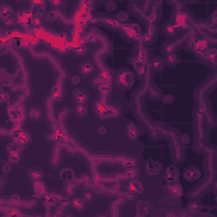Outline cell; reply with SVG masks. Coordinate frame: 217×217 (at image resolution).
Listing matches in <instances>:
<instances>
[{
    "label": "cell",
    "mask_w": 217,
    "mask_h": 217,
    "mask_svg": "<svg viewBox=\"0 0 217 217\" xmlns=\"http://www.w3.org/2000/svg\"><path fill=\"white\" fill-rule=\"evenodd\" d=\"M198 176H200V173H198V170H195V168H192V171L190 170L185 171V178L187 180H197Z\"/></svg>",
    "instance_id": "cell-1"
},
{
    "label": "cell",
    "mask_w": 217,
    "mask_h": 217,
    "mask_svg": "<svg viewBox=\"0 0 217 217\" xmlns=\"http://www.w3.org/2000/svg\"><path fill=\"white\" fill-rule=\"evenodd\" d=\"M75 100H76V104H78V105H81L87 100V93H85V92L76 90V92H75Z\"/></svg>",
    "instance_id": "cell-2"
},
{
    "label": "cell",
    "mask_w": 217,
    "mask_h": 217,
    "mask_svg": "<svg viewBox=\"0 0 217 217\" xmlns=\"http://www.w3.org/2000/svg\"><path fill=\"white\" fill-rule=\"evenodd\" d=\"M129 190H131V192H137V194H139V192H142L141 182H132V183L129 185Z\"/></svg>",
    "instance_id": "cell-3"
},
{
    "label": "cell",
    "mask_w": 217,
    "mask_h": 217,
    "mask_svg": "<svg viewBox=\"0 0 217 217\" xmlns=\"http://www.w3.org/2000/svg\"><path fill=\"white\" fill-rule=\"evenodd\" d=\"M61 176L65 180H73V170H63L61 171Z\"/></svg>",
    "instance_id": "cell-4"
},
{
    "label": "cell",
    "mask_w": 217,
    "mask_h": 217,
    "mask_svg": "<svg viewBox=\"0 0 217 217\" xmlns=\"http://www.w3.org/2000/svg\"><path fill=\"white\" fill-rule=\"evenodd\" d=\"M127 131H129V134H131V136H129V137H136V134H137V129H136V126H132V124H131V126H129V127H127Z\"/></svg>",
    "instance_id": "cell-5"
},
{
    "label": "cell",
    "mask_w": 217,
    "mask_h": 217,
    "mask_svg": "<svg viewBox=\"0 0 217 217\" xmlns=\"http://www.w3.org/2000/svg\"><path fill=\"white\" fill-rule=\"evenodd\" d=\"M73 205H75L76 209H81V207H83V200H80V198H75V202H73Z\"/></svg>",
    "instance_id": "cell-6"
},
{
    "label": "cell",
    "mask_w": 217,
    "mask_h": 217,
    "mask_svg": "<svg viewBox=\"0 0 217 217\" xmlns=\"http://www.w3.org/2000/svg\"><path fill=\"white\" fill-rule=\"evenodd\" d=\"M31 175H32V176H31V178L38 180V178H39V176H41V175H43V173H41V171H38V170H32V171H31Z\"/></svg>",
    "instance_id": "cell-7"
},
{
    "label": "cell",
    "mask_w": 217,
    "mask_h": 217,
    "mask_svg": "<svg viewBox=\"0 0 217 217\" xmlns=\"http://www.w3.org/2000/svg\"><path fill=\"white\" fill-rule=\"evenodd\" d=\"M76 114H78V115H85V107H83V105H78V107H76Z\"/></svg>",
    "instance_id": "cell-8"
},
{
    "label": "cell",
    "mask_w": 217,
    "mask_h": 217,
    "mask_svg": "<svg viewBox=\"0 0 217 217\" xmlns=\"http://www.w3.org/2000/svg\"><path fill=\"white\" fill-rule=\"evenodd\" d=\"M117 19L119 20H126V19H127V12H121V14L117 15Z\"/></svg>",
    "instance_id": "cell-9"
},
{
    "label": "cell",
    "mask_w": 217,
    "mask_h": 217,
    "mask_svg": "<svg viewBox=\"0 0 217 217\" xmlns=\"http://www.w3.org/2000/svg\"><path fill=\"white\" fill-rule=\"evenodd\" d=\"M90 71H92V66H90V65H83V73H85V75H88Z\"/></svg>",
    "instance_id": "cell-10"
}]
</instances>
